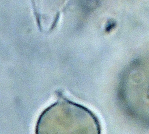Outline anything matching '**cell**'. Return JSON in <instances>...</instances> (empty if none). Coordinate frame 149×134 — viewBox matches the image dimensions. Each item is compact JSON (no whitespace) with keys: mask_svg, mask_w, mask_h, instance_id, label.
<instances>
[{"mask_svg":"<svg viewBox=\"0 0 149 134\" xmlns=\"http://www.w3.org/2000/svg\"><path fill=\"white\" fill-rule=\"evenodd\" d=\"M35 134H102V127L89 108L61 97L40 114Z\"/></svg>","mask_w":149,"mask_h":134,"instance_id":"1","label":"cell"}]
</instances>
